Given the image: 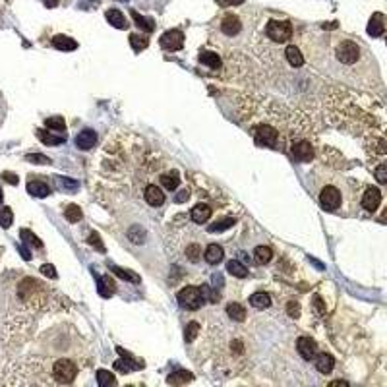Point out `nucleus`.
Segmentation results:
<instances>
[{
    "label": "nucleus",
    "mask_w": 387,
    "mask_h": 387,
    "mask_svg": "<svg viewBox=\"0 0 387 387\" xmlns=\"http://www.w3.org/2000/svg\"><path fill=\"white\" fill-rule=\"evenodd\" d=\"M254 138H256V142H258L260 145H265V147H275L277 142H279L277 130L273 126H269V124H260V126H256Z\"/></svg>",
    "instance_id": "nucleus-6"
},
{
    "label": "nucleus",
    "mask_w": 387,
    "mask_h": 387,
    "mask_svg": "<svg viewBox=\"0 0 387 387\" xmlns=\"http://www.w3.org/2000/svg\"><path fill=\"white\" fill-rule=\"evenodd\" d=\"M198 331H200V326H198L196 322H190V324L186 326V333H184L186 343H192V341H194V337L198 335Z\"/></svg>",
    "instance_id": "nucleus-41"
},
{
    "label": "nucleus",
    "mask_w": 387,
    "mask_h": 387,
    "mask_svg": "<svg viewBox=\"0 0 387 387\" xmlns=\"http://www.w3.org/2000/svg\"><path fill=\"white\" fill-rule=\"evenodd\" d=\"M37 136H39V140H41L45 145H60V143H64V138H62V136L51 134L49 130H39Z\"/></svg>",
    "instance_id": "nucleus-30"
},
{
    "label": "nucleus",
    "mask_w": 387,
    "mask_h": 387,
    "mask_svg": "<svg viewBox=\"0 0 387 387\" xmlns=\"http://www.w3.org/2000/svg\"><path fill=\"white\" fill-rule=\"evenodd\" d=\"M236 224V217H226V219H221V221L213 223L211 226H209V230L211 232H223V230H226V228H230V226H234Z\"/></svg>",
    "instance_id": "nucleus-33"
},
{
    "label": "nucleus",
    "mask_w": 387,
    "mask_h": 387,
    "mask_svg": "<svg viewBox=\"0 0 387 387\" xmlns=\"http://www.w3.org/2000/svg\"><path fill=\"white\" fill-rule=\"evenodd\" d=\"M254 254H256V260H258L260 264H267V262L271 260V256H273V252H271L269 246H258Z\"/></svg>",
    "instance_id": "nucleus-35"
},
{
    "label": "nucleus",
    "mask_w": 387,
    "mask_h": 387,
    "mask_svg": "<svg viewBox=\"0 0 387 387\" xmlns=\"http://www.w3.org/2000/svg\"><path fill=\"white\" fill-rule=\"evenodd\" d=\"M320 205L324 211L339 213L346 204H350L348 184L346 182H329L320 190Z\"/></svg>",
    "instance_id": "nucleus-1"
},
{
    "label": "nucleus",
    "mask_w": 387,
    "mask_h": 387,
    "mask_svg": "<svg viewBox=\"0 0 387 387\" xmlns=\"http://www.w3.org/2000/svg\"><path fill=\"white\" fill-rule=\"evenodd\" d=\"M145 202H147L149 205H153V207L163 205V204H165V194H163V190H161L159 186H147V190H145Z\"/></svg>",
    "instance_id": "nucleus-13"
},
{
    "label": "nucleus",
    "mask_w": 387,
    "mask_h": 387,
    "mask_svg": "<svg viewBox=\"0 0 387 387\" xmlns=\"http://www.w3.org/2000/svg\"><path fill=\"white\" fill-rule=\"evenodd\" d=\"M192 372H186V370H176V372H172L168 378H166V382L170 384V386H182V384H188V382H192Z\"/></svg>",
    "instance_id": "nucleus-24"
},
{
    "label": "nucleus",
    "mask_w": 387,
    "mask_h": 387,
    "mask_svg": "<svg viewBox=\"0 0 387 387\" xmlns=\"http://www.w3.org/2000/svg\"><path fill=\"white\" fill-rule=\"evenodd\" d=\"M20 252H21V256H23L25 260H31V254L27 252V246H21V250H20Z\"/></svg>",
    "instance_id": "nucleus-52"
},
{
    "label": "nucleus",
    "mask_w": 387,
    "mask_h": 387,
    "mask_svg": "<svg viewBox=\"0 0 387 387\" xmlns=\"http://www.w3.org/2000/svg\"><path fill=\"white\" fill-rule=\"evenodd\" d=\"M140 364H134L132 362V356H124L122 360H116L114 362V370H118V372H122V374H130V372H134V368H138Z\"/></svg>",
    "instance_id": "nucleus-31"
},
{
    "label": "nucleus",
    "mask_w": 387,
    "mask_h": 387,
    "mask_svg": "<svg viewBox=\"0 0 387 387\" xmlns=\"http://www.w3.org/2000/svg\"><path fill=\"white\" fill-rule=\"evenodd\" d=\"M159 45H161V49L166 51V53H176L184 45V33L180 29H170V31H166L165 35L159 39Z\"/></svg>",
    "instance_id": "nucleus-7"
},
{
    "label": "nucleus",
    "mask_w": 387,
    "mask_h": 387,
    "mask_svg": "<svg viewBox=\"0 0 387 387\" xmlns=\"http://www.w3.org/2000/svg\"><path fill=\"white\" fill-rule=\"evenodd\" d=\"M0 204H2V190H0Z\"/></svg>",
    "instance_id": "nucleus-53"
},
{
    "label": "nucleus",
    "mask_w": 387,
    "mask_h": 387,
    "mask_svg": "<svg viewBox=\"0 0 387 387\" xmlns=\"http://www.w3.org/2000/svg\"><path fill=\"white\" fill-rule=\"evenodd\" d=\"M27 192L33 196V198H47L49 194H51V188L45 184V182H37V180H31L29 184H27Z\"/></svg>",
    "instance_id": "nucleus-17"
},
{
    "label": "nucleus",
    "mask_w": 387,
    "mask_h": 387,
    "mask_svg": "<svg viewBox=\"0 0 387 387\" xmlns=\"http://www.w3.org/2000/svg\"><path fill=\"white\" fill-rule=\"evenodd\" d=\"M221 29L224 35L234 37V35H238L242 31V21H240V18L236 14H224L221 20Z\"/></svg>",
    "instance_id": "nucleus-10"
},
{
    "label": "nucleus",
    "mask_w": 387,
    "mask_h": 387,
    "mask_svg": "<svg viewBox=\"0 0 387 387\" xmlns=\"http://www.w3.org/2000/svg\"><path fill=\"white\" fill-rule=\"evenodd\" d=\"M190 215H192V221L194 223L204 224V223L211 217V209H209V205H205V204H198V205H194V209L190 211Z\"/></svg>",
    "instance_id": "nucleus-14"
},
{
    "label": "nucleus",
    "mask_w": 387,
    "mask_h": 387,
    "mask_svg": "<svg viewBox=\"0 0 387 387\" xmlns=\"http://www.w3.org/2000/svg\"><path fill=\"white\" fill-rule=\"evenodd\" d=\"M380 204H382V192H380V188L368 186V188L364 190V194H362V200H360L362 209L368 211V213H374V211L380 207Z\"/></svg>",
    "instance_id": "nucleus-8"
},
{
    "label": "nucleus",
    "mask_w": 387,
    "mask_h": 387,
    "mask_svg": "<svg viewBox=\"0 0 387 387\" xmlns=\"http://www.w3.org/2000/svg\"><path fill=\"white\" fill-rule=\"evenodd\" d=\"M147 37H142V35H136V33H132L130 35V45L134 47V51L136 53H140V51H143L145 47H147Z\"/></svg>",
    "instance_id": "nucleus-36"
},
{
    "label": "nucleus",
    "mask_w": 387,
    "mask_h": 387,
    "mask_svg": "<svg viewBox=\"0 0 387 387\" xmlns=\"http://www.w3.org/2000/svg\"><path fill=\"white\" fill-rule=\"evenodd\" d=\"M226 314H228V318L234 320V322H242V320L246 318V310H244V306L238 304V302H230V304L226 306Z\"/></svg>",
    "instance_id": "nucleus-27"
},
{
    "label": "nucleus",
    "mask_w": 387,
    "mask_h": 387,
    "mask_svg": "<svg viewBox=\"0 0 387 387\" xmlns=\"http://www.w3.org/2000/svg\"><path fill=\"white\" fill-rule=\"evenodd\" d=\"M176 300L186 310H198V308H202V304H204L205 298H204V292H202L200 286H184L176 294Z\"/></svg>",
    "instance_id": "nucleus-3"
},
{
    "label": "nucleus",
    "mask_w": 387,
    "mask_h": 387,
    "mask_svg": "<svg viewBox=\"0 0 387 387\" xmlns=\"http://www.w3.org/2000/svg\"><path fill=\"white\" fill-rule=\"evenodd\" d=\"M250 304H252L254 308H258V310H265V308L271 306V296H269L267 292H264V290L254 292V294L250 296Z\"/></svg>",
    "instance_id": "nucleus-18"
},
{
    "label": "nucleus",
    "mask_w": 387,
    "mask_h": 387,
    "mask_svg": "<svg viewBox=\"0 0 387 387\" xmlns=\"http://www.w3.org/2000/svg\"><path fill=\"white\" fill-rule=\"evenodd\" d=\"M298 308H300V306H298L296 302H288V304H286V312H288V316H290V318H298V314H300V312H298Z\"/></svg>",
    "instance_id": "nucleus-48"
},
{
    "label": "nucleus",
    "mask_w": 387,
    "mask_h": 387,
    "mask_svg": "<svg viewBox=\"0 0 387 387\" xmlns=\"http://www.w3.org/2000/svg\"><path fill=\"white\" fill-rule=\"evenodd\" d=\"M47 128L49 130H58V132H64L66 130V124H64V118L62 116H53V118H47L45 120Z\"/></svg>",
    "instance_id": "nucleus-39"
},
{
    "label": "nucleus",
    "mask_w": 387,
    "mask_h": 387,
    "mask_svg": "<svg viewBox=\"0 0 387 387\" xmlns=\"http://www.w3.org/2000/svg\"><path fill=\"white\" fill-rule=\"evenodd\" d=\"M244 0H217L219 6H240Z\"/></svg>",
    "instance_id": "nucleus-49"
},
{
    "label": "nucleus",
    "mask_w": 387,
    "mask_h": 387,
    "mask_svg": "<svg viewBox=\"0 0 387 387\" xmlns=\"http://www.w3.org/2000/svg\"><path fill=\"white\" fill-rule=\"evenodd\" d=\"M368 35L370 37H380L384 35V16L382 14H374L370 23H368Z\"/></svg>",
    "instance_id": "nucleus-21"
},
{
    "label": "nucleus",
    "mask_w": 387,
    "mask_h": 387,
    "mask_svg": "<svg viewBox=\"0 0 387 387\" xmlns=\"http://www.w3.org/2000/svg\"><path fill=\"white\" fill-rule=\"evenodd\" d=\"M285 56H286V62H288L290 66H294V68H300V66L304 64V56H302L300 49H298L296 45H290V47H286Z\"/></svg>",
    "instance_id": "nucleus-19"
},
{
    "label": "nucleus",
    "mask_w": 387,
    "mask_h": 387,
    "mask_svg": "<svg viewBox=\"0 0 387 387\" xmlns=\"http://www.w3.org/2000/svg\"><path fill=\"white\" fill-rule=\"evenodd\" d=\"M97 286H99V294H101L103 298L112 296V294H114V290H116V285H114V281H112L109 275L97 277Z\"/></svg>",
    "instance_id": "nucleus-15"
},
{
    "label": "nucleus",
    "mask_w": 387,
    "mask_h": 387,
    "mask_svg": "<svg viewBox=\"0 0 387 387\" xmlns=\"http://www.w3.org/2000/svg\"><path fill=\"white\" fill-rule=\"evenodd\" d=\"M109 269H111L114 275L118 277V279H122V281H128V283H140L142 279L138 273H134V271H128V269H122V267H116V265H109Z\"/></svg>",
    "instance_id": "nucleus-26"
},
{
    "label": "nucleus",
    "mask_w": 387,
    "mask_h": 387,
    "mask_svg": "<svg viewBox=\"0 0 387 387\" xmlns=\"http://www.w3.org/2000/svg\"><path fill=\"white\" fill-rule=\"evenodd\" d=\"M265 33L271 41L275 43H286L290 37H292V25L288 21H277V20H271L265 27Z\"/></svg>",
    "instance_id": "nucleus-5"
},
{
    "label": "nucleus",
    "mask_w": 387,
    "mask_h": 387,
    "mask_svg": "<svg viewBox=\"0 0 387 387\" xmlns=\"http://www.w3.org/2000/svg\"><path fill=\"white\" fill-rule=\"evenodd\" d=\"M12 223H14V213H12V209H10V207H2V209H0V226H2V228H10Z\"/></svg>",
    "instance_id": "nucleus-38"
},
{
    "label": "nucleus",
    "mask_w": 387,
    "mask_h": 387,
    "mask_svg": "<svg viewBox=\"0 0 387 387\" xmlns=\"http://www.w3.org/2000/svg\"><path fill=\"white\" fill-rule=\"evenodd\" d=\"M41 273L45 277H49V279H56V269L51 265V264H45V265H41Z\"/></svg>",
    "instance_id": "nucleus-46"
},
{
    "label": "nucleus",
    "mask_w": 387,
    "mask_h": 387,
    "mask_svg": "<svg viewBox=\"0 0 387 387\" xmlns=\"http://www.w3.org/2000/svg\"><path fill=\"white\" fill-rule=\"evenodd\" d=\"M114 382H116V378L112 376L109 370H99L97 372V384L101 387H111L114 386Z\"/></svg>",
    "instance_id": "nucleus-34"
},
{
    "label": "nucleus",
    "mask_w": 387,
    "mask_h": 387,
    "mask_svg": "<svg viewBox=\"0 0 387 387\" xmlns=\"http://www.w3.org/2000/svg\"><path fill=\"white\" fill-rule=\"evenodd\" d=\"M374 176H376V180H378L380 184H387V165L376 166V170H374Z\"/></svg>",
    "instance_id": "nucleus-45"
},
{
    "label": "nucleus",
    "mask_w": 387,
    "mask_h": 387,
    "mask_svg": "<svg viewBox=\"0 0 387 387\" xmlns=\"http://www.w3.org/2000/svg\"><path fill=\"white\" fill-rule=\"evenodd\" d=\"M362 56V49L358 43L345 39L335 47V58L343 64V66H354Z\"/></svg>",
    "instance_id": "nucleus-2"
},
{
    "label": "nucleus",
    "mask_w": 387,
    "mask_h": 387,
    "mask_svg": "<svg viewBox=\"0 0 387 387\" xmlns=\"http://www.w3.org/2000/svg\"><path fill=\"white\" fill-rule=\"evenodd\" d=\"M333 366H335V360H333L331 354H327V352L318 354V358H316V370L318 372L329 374V372H333Z\"/></svg>",
    "instance_id": "nucleus-16"
},
{
    "label": "nucleus",
    "mask_w": 387,
    "mask_h": 387,
    "mask_svg": "<svg viewBox=\"0 0 387 387\" xmlns=\"http://www.w3.org/2000/svg\"><path fill=\"white\" fill-rule=\"evenodd\" d=\"M292 155H294V159H296V161L308 163V161H312V159H314L316 151H314V147L310 145V142L300 140V142H296V143L292 145Z\"/></svg>",
    "instance_id": "nucleus-9"
},
{
    "label": "nucleus",
    "mask_w": 387,
    "mask_h": 387,
    "mask_svg": "<svg viewBox=\"0 0 387 387\" xmlns=\"http://www.w3.org/2000/svg\"><path fill=\"white\" fill-rule=\"evenodd\" d=\"M223 258H224V252H223V248L219 244H209L207 248H205V262L207 264H219Z\"/></svg>",
    "instance_id": "nucleus-22"
},
{
    "label": "nucleus",
    "mask_w": 387,
    "mask_h": 387,
    "mask_svg": "<svg viewBox=\"0 0 387 387\" xmlns=\"http://www.w3.org/2000/svg\"><path fill=\"white\" fill-rule=\"evenodd\" d=\"M198 258H200V246H198V244H194V246H190V248H188V260L198 262Z\"/></svg>",
    "instance_id": "nucleus-47"
},
{
    "label": "nucleus",
    "mask_w": 387,
    "mask_h": 387,
    "mask_svg": "<svg viewBox=\"0 0 387 387\" xmlns=\"http://www.w3.org/2000/svg\"><path fill=\"white\" fill-rule=\"evenodd\" d=\"M296 350L300 352V356L304 360H314L316 354H318V345L310 339V337H300L296 341Z\"/></svg>",
    "instance_id": "nucleus-11"
},
{
    "label": "nucleus",
    "mask_w": 387,
    "mask_h": 387,
    "mask_svg": "<svg viewBox=\"0 0 387 387\" xmlns=\"http://www.w3.org/2000/svg\"><path fill=\"white\" fill-rule=\"evenodd\" d=\"M97 143V134L93 130H81L78 136H76V145L78 149H91L93 145Z\"/></svg>",
    "instance_id": "nucleus-12"
},
{
    "label": "nucleus",
    "mask_w": 387,
    "mask_h": 387,
    "mask_svg": "<svg viewBox=\"0 0 387 387\" xmlns=\"http://www.w3.org/2000/svg\"><path fill=\"white\" fill-rule=\"evenodd\" d=\"M25 159H27L29 163H35V165H51V163H53L49 157H45V155H41V153H27Z\"/></svg>",
    "instance_id": "nucleus-40"
},
{
    "label": "nucleus",
    "mask_w": 387,
    "mask_h": 387,
    "mask_svg": "<svg viewBox=\"0 0 387 387\" xmlns=\"http://www.w3.org/2000/svg\"><path fill=\"white\" fill-rule=\"evenodd\" d=\"M2 178H4V180H8V182H12V184H18V176H16V174H12V172H4V174H2Z\"/></svg>",
    "instance_id": "nucleus-50"
},
{
    "label": "nucleus",
    "mask_w": 387,
    "mask_h": 387,
    "mask_svg": "<svg viewBox=\"0 0 387 387\" xmlns=\"http://www.w3.org/2000/svg\"><path fill=\"white\" fill-rule=\"evenodd\" d=\"M58 4H60V0H45V6H47V8H55Z\"/></svg>",
    "instance_id": "nucleus-51"
},
{
    "label": "nucleus",
    "mask_w": 387,
    "mask_h": 387,
    "mask_svg": "<svg viewBox=\"0 0 387 387\" xmlns=\"http://www.w3.org/2000/svg\"><path fill=\"white\" fill-rule=\"evenodd\" d=\"M132 18H134V21L142 27V29H153V21L151 20H145V18H142L138 12H132Z\"/></svg>",
    "instance_id": "nucleus-42"
},
{
    "label": "nucleus",
    "mask_w": 387,
    "mask_h": 387,
    "mask_svg": "<svg viewBox=\"0 0 387 387\" xmlns=\"http://www.w3.org/2000/svg\"><path fill=\"white\" fill-rule=\"evenodd\" d=\"M20 236H21V240H23V244H29V246H33V248H43V242L31 232V230H21L20 232Z\"/></svg>",
    "instance_id": "nucleus-32"
},
{
    "label": "nucleus",
    "mask_w": 387,
    "mask_h": 387,
    "mask_svg": "<svg viewBox=\"0 0 387 387\" xmlns=\"http://www.w3.org/2000/svg\"><path fill=\"white\" fill-rule=\"evenodd\" d=\"M76 374H78V368L68 358H60L53 366V378L58 384H72L76 380Z\"/></svg>",
    "instance_id": "nucleus-4"
},
{
    "label": "nucleus",
    "mask_w": 387,
    "mask_h": 387,
    "mask_svg": "<svg viewBox=\"0 0 387 387\" xmlns=\"http://www.w3.org/2000/svg\"><path fill=\"white\" fill-rule=\"evenodd\" d=\"M64 215H66V219H68V221H70V223H78V221H80V219H81V217H83V213H81V209H80L78 205H74V204L66 207V211H64Z\"/></svg>",
    "instance_id": "nucleus-37"
},
{
    "label": "nucleus",
    "mask_w": 387,
    "mask_h": 387,
    "mask_svg": "<svg viewBox=\"0 0 387 387\" xmlns=\"http://www.w3.org/2000/svg\"><path fill=\"white\" fill-rule=\"evenodd\" d=\"M200 62H202L204 66H207V68L217 70V68H221L223 60H221V56L211 53V51H204V53H200Z\"/></svg>",
    "instance_id": "nucleus-23"
},
{
    "label": "nucleus",
    "mask_w": 387,
    "mask_h": 387,
    "mask_svg": "<svg viewBox=\"0 0 387 387\" xmlns=\"http://www.w3.org/2000/svg\"><path fill=\"white\" fill-rule=\"evenodd\" d=\"M53 47L58 49V51H76L78 49V43L66 35H55L53 37Z\"/></svg>",
    "instance_id": "nucleus-20"
},
{
    "label": "nucleus",
    "mask_w": 387,
    "mask_h": 387,
    "mask_svg": "<svg viewBox=\"0 0 387 387\" xmlns=\"http://www.w3.org/2000/svg\"><path fill=\"white\" fill-rule=\"evenodd\" d=\"M107 21L111 23L112 27H118V29H124V27L128 25L124 14H122L120 10H116V8H111V10L107 12Z\"/></svg>",
    "instance_id": "nucleus-25"
},
{
    "label": "nucleus",
    "mask_w": 387,
    "mask_h": 387,
    "mask_svg": "<svg viewBox=\"0 0 387 387\" xmlns=\"http://www.w3.org/2000/svg\"><path fill=\"white\" fill-rule=\"evenodd\" d=\"M200 288H202V292H204V298H211V302H219V300H221L219 292L213 290L209 285H204V286H200Z\"/></svg>",
    "instance_id": "nucleus-43"
},
{
    "label": "nucleus",
    "mask_w": 387,
    "mask_h": 387,
    "mask_svg": "<svg viewBox=\"0 0 387 387\" xmlns=\"http://www.w3.org/2000/svg\"><path fill=\"white\" fill-rule=\"evenodd\" d=\"M87 242H89L97 252H105V246H103V242H101V238H99V234H97V232H91V234H89V238H87Z\"/></svg>",
    "instance_id": "nucleus-44"
},
{
    "label": "nucleus",
    "mask_w": 387,
    "mask_h": 387,
    "mask_svg": "<svg viewBox=\"0 0 387 387\" xmlns=\"http://www.w3.org/2000/svg\"><path fill=\"white\" fill-rule=\"evenodd\" d=\"M226 271H228L230 275L238 277V279H244V277H248V267H246L244 264L236 262V260H230V262L226 264Z\"/></svg>",
    "instance_id": "nucleus-29"
},
{
    "label": "nucleus",
    "mask_w": 387,
    "mask_h": 387,
    "mask_svg": "<svg viewBox=\"0 0 387 387\" xmlns=\"http://www.w3.org/2000/svg\"><path fill=\"white\" fill-rule=\"evenodd\" d=\"M161 184L165 186L166 190H176V188L180 186V176H178V172H176V170H168L166 174L161 176Z\"/></svg>",
    "instance_id": "nucleus-28"
}]
</instances>
